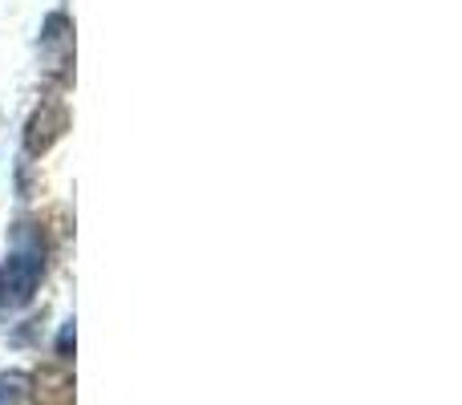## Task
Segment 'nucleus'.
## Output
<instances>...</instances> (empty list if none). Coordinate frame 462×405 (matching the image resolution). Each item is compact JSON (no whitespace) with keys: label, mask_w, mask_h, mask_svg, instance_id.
<instances>
[{"label":"nucleus","mask_w":462,"mask_h":405,"mask_svg":"<svg viewBox=\"0 0 462 405\" xmlns=\"http://www.w3.org/2000/svg\"><path fill=\"white\" fill-rule=\"evenodd\" d=\"M41 272H45V239L21 223L13 239V252H8V292H13V304L32 300L41 284Z\"/></svg>","instance_id":"1"},{"label":"nucleus","mask_w":462,"mask_h":405,"mask_svg":"<svg viewBox=\"0 0 462 405\" xmlns=\"http://www.w3.org/2000/svg\"><path fill=\"white\" fill-rule=\"evenodd\" d=\"M41 49H45V65L53 69V78H65V69H69V57H73V45H69V21H65L61 13H53L45 21Z\"/></svg>","instance_id":"3"},{"label":"nucleus","mask_w":462,"mask_h":405,"mask_svg":"<svg viewBox=\"0 0 462 405\" xmlns=\"http://www.w3.org/2000/svg\"><path fill=\"white\" fill-rule=\"evenodd\" d=\"M29 385L24 373H0V405H16L21 401V390Z\"/></svg>","instance_id":"5"},{"label":"nucleus","mask_w":462,"mask_h":405,"mask_svg":"<svg viewBox=\"0 0 462 405\" xmlns=\"http://www.w3.org/2000/svg\"><path fill=\"white\" fill-rule=\"evenodd\" d=\"M69 349H73V320L61 328V336H57V357L69 361Z\"/></svg>","instance_id":"6"},{"label":"nucleus","mask_w":462,"mask_h":405,"mask_svg":"<svg viewBox=\"0 0 462 405\" xmlns=\"http://www.w3.org/2000/svg\"><path fill=\"white\" fill-rule=\"evenodd\" d=\"M32 385H37L32 390L37 405H73V382L65 369H41Z\"/></svg>","instance_id":"4"},{"label":"nucleus","mask_w":462,"mask_h":405,"mask_svg":"<svg viewBox=\"0 0 462 405\" xmlns=\"http://www.w3.org/2000/svg\"><path fill=\"white\" fill-rule=\"evenodd\" d=\"M65 130H69V114H65V106L45 102L29 118V126H24V151H29V154H45L49 146L65 134Z\"/></svg>","instance_id":"2"},{"label":"nucleus","mask_w":462,"mask_h":405,"mask_svg":"<svg viewBox=\"0 0 462 405\" xmlns=\"http://www.w3.org/2000/svg\"><path fill=\"white\" fill-rule=\"evenodd\" d=\"M0 292H5V276H0Z\"/></svg>","instance_id":"7"}]
</instances>
